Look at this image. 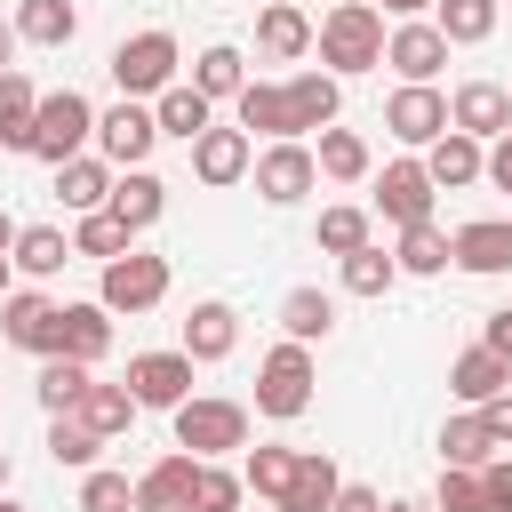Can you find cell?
<instances>
[{"label":"cell","instance_id":"39","mask_svg":"<svg viewBox=\"0 0 512 512\" xmlns=\"http://www.w3.org/2000/svg\"><path fill=\"white\" fill-rule=\"evenodd\" d=\"M192 88H200L208 104H216V96H240V88H248V56H240V48H200Z\"/></svg>","mask_w":512,"mask_h":512},{"label":"cell","instance_id":"58","mask_svg":"<svg viewBox=\"0 0 512 512\" xmlns=\"http://www.w3.org/2000/svg\"><path fill=\"white\" fill-rule=\"evenodd\" d=\"M0 488H8V448H0Z\"/></svg>","mask_w":512,"mask_h":512},{"label":"cell","instance_id":"48","mask_svg":"<svg viewBox=\"0 0 512 512\" xmlns=\"http://www.w3.org/2000/svg\"><path fill=\"white\" fill-rule=\"evenodd\" d=\"M480 512H512V456L480 464Z\"/></svg>","mask_w":512,"mask_h":512},{"label":"cell","instance_id":"37","mask_svg":"<svg viewBox=\"0 0 512 512\" xmlns=\"http://www.w3.org/2000/svg\"><path fill=\"white\" fill-rule=\"evenodd\" d=\"M128 248H136V232H128L112 208H88V216H80V232H72V256H96V264L128 256Z\"/></svg>","mask_w":512,"mask_h":512},{"label":"cell","instance_id":"28","mask_svg":"<svg viewBox=\"0 0 512 512\" xmlns=\"http://www.w3.org/2000/svg\"><path fill=\"white\" fill-rule=\"evenodd\" d=\"M152 120H160V136H184V144H192V136L216 120V104H208L192 80H168V88L152 96Z\"/></svg>","mask_w":512,"mask_h":512},{"label":"cell","instance_id":"22","mask_svg":"<svg viewBox=\"0 0 512 512\" xmlns=\"http://www.w3.org/2000/svg\"><path fill=\"white\" fill-rule=\"evenodd\" d=\"M128 232H144V224H160V208H168V184L152 176V168H120L112 176V200H104Z\"/></svg>","mask_w":512,"mask_h":512},{"label":"cell","instance_id":"30","mask_svg":"<svg viewBox=\"0 0 512 512\" xmlns=\"http://www.w3.org/2000/svg\"><path fill=\"white\" fill-rule=\"evenodd\" d=\"M16 40H32V48H64L72 32H80V8L72 0H16Z\"/></svg>","mask_w":512,"mask_h":512},{"label":"cell","instance_id":"15","mask_svg":"<svg viewBox=\"0 0 512 512\" xmlns=\"http://www.w3.org/2000/svg\"><path fill=\"white\" fill-rule=\"evenodd\" d=\"M448 128H464V136H504V128H512V88L464 80V88L448 96Z\"/></svg>","mask_w":512,"mask_h":512},{"label":"cell","instance_id":"49","mask_svg":"<svg viewBox=\"0 0 512 512\" xmlns=\"http://www.w3.org/2000/svg\"><path fill=\"white\" fill-rule=\"evenodd\" d=\"M480 176H488L496 192H512V128H504V136H488V152H480Z\"/></svg>","mask_w":512,"mask_h":512},{"label":"cell","instance_id":"20","mask_svg":"<svg viewBox=\"0 0 512 512\" xmlns=\"http://www.w3.org/2000/svg\"><path fill=\"white\" fill-rule=\"evenodd\" d=\"M56 352L96 368V360L112 352V312H104V304H64V312H56Z\"/></svg>","mask_w":512,"mask_h":512},{"label":"cell","instance_id":"19","mask_svg":"<svg viewBox=\"0 0 512 512\" xmlns=\"http://www.w3.org/2000/svg\"><path fill=\"white\" fill-rule=\"evenodd\" d=\"M232 344H240V312H232V304L208 296V304L184 312V344H176V352H192V368H200V360H224Z\"/></svg>","mask_w":512,"mask_h":512},{"label":"cell","instance_id":"33","mask_svg":"<svg viewBox=\"0 0 512 512\" xmlns=\"http://www.w3.org/2000/svg\"><path fill=\"white\" fill-rule=\"evenodd\" d=\"M280 328H288V344H320V336L336 328V296H320V288H288V296H280Z\"/></svg>","mask_w":512,"mask_h":512},{"label":"cell","instance_id":"18","mask_svg":"<svg viewBox=\"0 0 512 512\" xmlns=\"http://www.w3.org/2000/svg\"><path fill=\"white\" fill-rule=\"evenodd\" d=\"M424 176H432L440 192H464V184H480V136H464V128H440V136L424 144Z\"/></svg>","mask_w":512,"mask_h":512},{"label":"cell","instance_id":"40","mask_svg":"<svg viewBox=\"0 0 512 512\" xmlns=\"http://www.w3.org/2000/svg\"><path fill=\"white\" fill-rule=\"evenodd\" d=\"M240 496H248V480H240V472H224L216 456H200V464H192V512H240Z\"/></svg>","mask_w":512,"mask_h":512},{"label":"cell","instance_id":"46","mask_svg":"<svg viewBox=\"0 0 512 512\" xmlns=\"http://www.w3.org/2000/svg\"><path fill=\"white\" fill-rule=\"evenodd\" d=\"M328 256H352L368 240V208H320V232H312Z\"/></svg>","mask_w":512,"mask_h":512},{"label":"cell","instance_id":"7","mask_svg":"<svg viewBox=\"0 0 512 512\" xmlns=\"http://www.w3.org/2000/svg\"><path fill=\"white\" fill-rule=\"evenodd\" d=\"M96 144H104V160H112V168H144V160H152V144H160V120H152V104L120 96L112 112H96Z\"/></svg>","mask_w":512,"mask_h":512},{"label":"cell","instance_id":"17","mask_svg":"<svg viewBox=\"0 0 512 512\" xmlns=\"http://www.w3.org/2000/svg\"><path fill=\"white\" fill-rule=\"evenodd\" d=\"M336 488H344L336 456H328V448H296V472H288L280 512H328V504H336Z\"/></svg>","mask_w":512,"mask_h":512},{"label":"cell","instance_id":"44","mask_svg":"<svg viewBox=\"0 0 512 512\" xmlns=\"http://www.w3.org/2000/svg\"><path fill=\"white\" fill-rule=\"evenodd\" d=\"M96 448H104V440H96V432H88L80 416H48V456H56V464L88 472V464H96Z\"/></svg>","mask_w":512,"mask_h":512},{"label":"cell","instance_id":"31","mask_svg":"<svg viewBox=\"0 0 512 512\" xmlns=\"http://www.w3.org/2000/svg\"><path fill=\"white\" fill-rule=\"evenodd\" d=\"M72 416H80L96 440H120V432L136 424V400H128V384H96V376H88V392H80Z\"/></svg>","mask_w":512,"mask_h":512},{"label":"cell","instance_id":"3","mask_svg":"<svg viewBox=\"0 0 512 512\" xmlns=\"http://www.w3.org/2000/svg\"><path fill=\"white\" fill-rule=\"evenodd\" d=\"M256 408L264 416H304L312 408V344H272L264 368H256Z\"/></svg>","mask_w":512,"mask_h":512},{"label":"cell","instance_id":"2","mask_svg":"<svg viewBox=\"0 0 512 512\" xmlns=\"http://www.w3.org/2000/svg\"><path fill=\"white\" fill-rule=\"evenodd\" d=\"M176 448L184 456H232L248 448V408L240 400H176Z\"/></svg>","mask_w":512,"mask_h":512},{"label":"cell","instance_id":"5","mask_svg":"<svg viewBox=\"0 0 512 512\" xmlns=\"http://www.w3.org/2000/svg\"><path fill=\"white\" fill-rule=\"evenodd\" d=\"M160 296H168V256H144V248L112 256L104 280H96V304L104 312H152Z\"/></svg>","mask_w":512,"mask_h":512},{"label":"cell","instance_id":"13","mask_svg":"<svg viewBox=\"0 0 512 512\" xmlns=\"http://www.w3.org/2000/svg\"><path fill=\"white\" fill-rule=\"evenodd\" d=\"M384 64H392L400 80H432V72L448 64V40H440V24H432V16H400V32L384 40Z\"/></svg>","mask_w":512,"mask_h":512},{"label":"cell","instance_id":"53","mask_svg":"<svg viewBox=\"0 0 512 512\" xmlns=\"http://www.w3.org/2000/svg\"><path fill=\"white\" fill-rule=\"evenodd\" d=\"M8 56H16V24H8V16H0V72H16V64H8Z\"/></svg>","mask_w":512,"mask_h":512},{"label":"cell","instance_id":"45","mask_svg":"<svg viewBox=\"0 0 512 512\" xmlns=\"http://www.w3.org/2000/svg\"><path fill=\"white\" fill-rule=\"evenodd\" d=\"M80 512H136V480L88 464V480H80Z\"/></svg>","mask_w":512,"mask_h":512},{"label":"cell","instance_id":"16","mask_svg":"<svg viewBox=\"0 0 512 512\" xmlns=\"http://www.w3.org/2000/svg\"><path fill=\"white\" fill-rule=\"evenodd\" d=\"M448 264H464V272H512V224H496V216H480V224H464V232H448Z\"/></svg>","mask_w":512,"mask_h":512},{"label":"cell","instance_id":"8","mask_svg":"<svg viewBox=\"0 0 512 512\" xmlns=\"http://www.w3.org/2000/svg\"><path fill=\"white\" fill-rule=\"evenodd\" d=\"M248 168H256V192H264L272 208H288V200H304V192L320 184V168H312V144H304V136H280V144H264Z\"/></svg>","mask_w":512,"mask_h":512},{"label":"cell","instance_id":"35","mask_svg":"<svg viewBox=\"0 0 512 512\" xmlns=\"http://www.w3.org/2000/svg\"><path fill=\"white\" fill-rule=\"evenodd\" d=\"M432 24L448 48H480L496 32V0H432Z\"/></svg>","mask_w":512,"mask_h":512},{"label":"cell","instance_id":"47","mask_svg":"<svg viewBox=\"0 0 512 512\" xmlns=\"http://www.w3.org/2000/svg\"><path fill=\"white\" fill-rule=\"evenodd\" d=\"M432 512H480V472L440 464V496H432Z\"/></svg>","mask_w":512,"mask_h":512},{"label":"cell","instance_id":"34","mask_svg":"<svg viewBox=\"0 0 512 512\" xmlns=\"http://www.w3.org/2000/svg\"><path fill=\"white\" fill-rule=\"evenodd\" d=\"M32 112H40V88L24 72H0V144L8 152H32Z\"/></svg>","mask_w":512,"mask_h":512},{"label":"cell","instance_id":"38","mask_svg":"<svg viewBox=\"0 0 512 512\" xmlns=\"http://www.w3.org/2000/svg\"><path fill=\"white\" fill-rule=\"evenodd\" d=\"M80 392H88V360L48 352V360H40V408H48V416H72V408H80Z\"/></svg>","mask_w":512,"mask_h":512},{"label":"cell","instance_id":"14","mask_svg":"<svg viewBox=\"0 0 512 512\" xmlns=\"http://www.w3.org/2000/svg\"><path fill=\"white\" fill-rule=\"evenodd\" d=\"M384 128H392L400 144H432V136L448 128V96H440L432 80H408V88L384 104Z\"/></svg>","mask_w":512,"mask_h":512},{"label":"cell","instance_id":"1","mask_svg":"<svg viewBox=\"0 0 512 512\" xmlns=\"http://www.w3.org/2000/svg\"><path fill=\"white\" fill-rule=\"evenodd\" d=\"M312 48H320V64H328L336 80H344V72H376V64H384V8H376V0H328Z\"/></svg>","mask_w":512,"mask_h":512},{"label":"cell","instance_id":"42","mask_svg":"<svg viewBox=\"0 0 512 512\" xmlns=\"http://www.w3.org/2000/svg\"><path fill=\"white\" fill-rule=\"evenodd\" d=\"M400 272H448V232L424 216V224H400Z\"/></svg>","mask_w":512,"mask_h":512},{"label":"cell","instance_id":"26","mask_svg":"<svg viewBox=\"0 0 512 512\" xmlns=\"http://www.w3.org/2000/svg\"><path fill=\"white\" fill-rule=\"evenodd\" d=\"M192 464L200 456H160L136 480V512H192Z\"/></svg>","mask_w":512,"mask_h":512},{"label":"cell","instance_id":"43","mask_svg":"<svg viewBox=\"0 0 512 512\" xmlns=\"http://www.w3.org/2000/svg\"><path fill=\"white\" fill-rule=\"evenodd\" d=\"M288 472H296V448H248V464H240V480H248L264 504L288 496Z\"/></svg>","mask_w":512,"mask_h":512},{"label":"cell","instance_id":"57","mask_svg":"<svg viewBox=\"0 0 512 512\" xmlns=\"http://www.w3.org/2000/svg\"><path fill=\"white\" fill-rule=\"evenodd\" d=\"M384 512H424V504H384Z\"/></svg>","mask_w":512,"mask_h":512},{"label":"cell","instance_id":"10","mask_svg":"<svg viewBox=\"0 0 512 512\" xmlns=\"http://www.w3.org/2000/svg\"><path fill=\"white\" fill-rule=\"evenodd\" d=\"M128 400H136V408H176V400H192V352H136V360H128Z\"/></svg>","mask_w":512,"mask_h":512},{"label":"cell","instance_id":"32","mask_svg":"<svg viewBox=\"0 0 512 512\" xmlns=\"http://www.w3.org/2000/svg\"><path fill=\"white\" fill-rule=\"evenodd\" d=\"M496 456V432L480 424V408H464V416H448L440 424V464H456V472H480Z\"/></svg>","mask_w":512,"mask_h":512},{"label":"cell","instance_id":"24","mask_svg":"<svg viewBox=\"0 0 512 512\" xmlns=\"http://www.w3.org/2000/svg\"><path fill=\"white\" fill-rule=\"evenodd\" d=\"M232 104H240V128H248V136H272V144L296 136V112H288V88H280V80H248Z\"/></svg>","mask_w":512,"mask_h":512},{"label":"cell","instance_id":"6","mask_svg":"<svg viewBox=\"0 0 512 512\" xmlns=\"http://www.w3.org/2000/svg\"><path fill=\"white\" fill-rule=\"evenodd\" d=\"M112 80H120V96H160V88L176 80V40H168V32L120 40V48H112Z\"/></svg>","mask_w":512,"mask_h":512},{"label":"cell","instance_id":"56","mask_svg":"<svg viewBox=\"0 0 512 512\" xmlns=\"http://www.w3.org/2000/svg\"><path fill=\"white\" fill-rule=\"evenodd\" d=\"M8 272H16V264H8V256H0V296H8Z\"/></svg>","mask_w":512,"mask_h":512},{"label":"cell","instance_id":"9","mask_svg":"<svg viewBox=\"0 0 512 512\" xmlns=\"http://www.w3.org/2000/svg\"><path fill=\"white\" fill-rule=\"evenodd\" d=\"M56 312H64L56 296H40V288H8V296H0V336H8L16 352H40V360H48V352H56Z\"/></svg>","mask_w":512,"mask_h":512},{"label":"cell","instance_id":"27","mask_svg":"<svg viewBox=\"0 0 512 512\" xmlns=\"http://www.w3.org/2000/svg\"><path fill=\"white\" fill-rule=\"evenodd\" d=\"M256 48H264L272 64L304 56V48H312V24H304V8H296V0H264V16H256Z\"/></svg>","mask_w":512,"mask_h":512},{"label":"cell","instance_id":"21","mask_svg":"<svg viewBox=\"0 0 512 512\" xmlns=\"http://www.w3.org/2000/svg\"><path fill=\"white\" fill-rule=\"evenodd\" d=\"M504 384H512V360H504V352H488V344H472V352H456V360H448V392H456L464 408L496 400Z\"/></svg>","mask_w":512,"mask_h":512},{"label":"cell","instance_id":"11","mask_svg":"<svg viewBox=\"0 0 512 512\" xmlns=\"http://www.w3.org/2000/svg\"><path fill=\"white\" fill-rule=\"evenodd\" d=\"M248 160H256V136H248V128H216V120H208V128L192 136V176H200V184H240Z\"/></svg>","mask_w":512,"mask_h":512},{"label":"cell","instance_id":"55","mask_svg":"<svg viewBox=\"0 0 512 512\" xmlns=\"http://www.w3.org/2000/svg\"><path fill=\"white\" fill-rule=\"evenodd\" d=\"M384 8H392V16H424L432 0H384Z\"/></svg>","mask_w":512,"mask_h":512},{"label":"cell","instance_id":"4","mask_svg":"<svg viewBox=\"0 0 512 512\" xmlns=\"http://www.w3.org/2000/svg\"><path fill=\"white\" fill-rule=\"evenodd\" d=\"M88 136H96V104H88L80 88L40 96V112H32V152H40V160H72Z\"/></svg>","mask_w":512,"mask_h":512},{"label":"cell","instance_id":"51","mask_svg":"<svg viewBox=\"0 0 512 512\" xmlns=\"http://www.w3.org/2000/svg\"><path fill=\"white\" fill-rule=\"evenodd\" d=\"M328 512H384V496H376V488H360V480H344Z\"/></svg>","mask_w":512,"mask_h":512},{"label":"cell","instance_id":"36","mask_svg":"<svg viewBox=\"0 0 512 512\" xmlns=\"http://www.w3.org/2000/svg\"><path fill=\"white\" fill-rule=\"evenodd\" d=\"M312 168H320V176H336V184H360V176H368V144H360L352 128H336V120H328V128H320V144H312Z\"/></svg>","mask_w":512,"mask_h":512},{"label":"cell","instance_id":"25","mask_svg":"<svg viewBox=\"0 0 512 512\" xmlns=\"http://www.w3.org/2000/svg\"><path fill=\"white\" fill-rule=\"evenodd\" d=\"M56 200H64L72 216H88V208H104V200H112V160H88V152H72V160H56Z\"/></svg>","mask_w":512,"mask_h":512},{"label":"cell","instance_id":"50","mask_svg":"<svg viewBox=\"0 0 512 512\" xmlns=\"http://www.w3.org/2000/svg\"><path fill=\"white\" fill-rule=\"evenodd\" d=\"M480 424L496 432V448H512V384H504L496 400H480Z\"/></svg>","mask_w":512,"mask_h":512},{"label":"cell","instance_id":"29","mask_svg":"<svg viewBox=\"0 0 512 512\" xmlns=\"http://www.w3.org/2000/svg\"><path fill=\"white\" fill-rule=\"evenodd\" d=\"M8 264H16V272H32V280H56V272L72 264V240H64L56 224H16V248H8Z\"/></svg>","mask_w":512,"mask_h":512},{"label":"cell","instance_id":"12","mask_svg":"<svg viewBox=\"0 0 512 512\" xmlns=\"http://www.w3.org/2000/svg\"><path fill=\"white\" fill-rule=\"evenodd\" d=\"M432 200H440V184L424 176V160H392L384 184H376V216H384V224H424Z\"/></svg>","mask_w":512,"mask_h":512},{"label":"cell","instance_id":"23","mask_svg":"<svg viewBox=\"0 0 512 512\" xmlns=\"http://www.w3.org/2000/svg\"><path fill=\"white\" fill-rule=\"evenodd\" d=\"M288 88V112H296V136H320L328 120H336V104H344V88H336V72H296V80H280Z\"/></svg>","mask_w":512,"mask_h":512},{"label":"cell","instance_id":"41","mask_svg":"<svg viewBox=\"0 0 512 512\" xmlns=\"http://www.w3.org/2000/svg\"><path fill=\"white\" fill-rule=\"evenodd\" d=\"M392 280H400V256H384L376 240H360V248L344 256V288H352V296H384Z\"/></svg>","mask_w":512,"mask_h":512},{"label":"cell","instance_id":"52","mask_svg":"<svg viewBox=\"0 0 512 512\" xmlns=\"http://www.w3.org/2000/svg\"><path fill=\"white\" fill-rule=\"evenodd\" d=\"M480 344H488V352H504V360H512V304H504V312H488V336H480Z\"/></svg>","mask_w":512,"mask_h":512},{"label":"cell","instance_id":"54","mask_svg":"<svg viewBox=\"0 0 512 512\" xmlns=\"http://www.w3.org/2000/svg\"><path fill=\"white\" fill-rule=\"evenodd\" d=\"M8 248H16V216L0 208V256H8Z\"/></svg>","mask_w":512,"mask_h":512},{"label":"cell","instance_id":"59","mask_svg":"<svg viewBox=\"0 0 512 512\" xmlns=\"http://www.w3.org/2000/svg\"><path fill=\"white\" fill-rule=\"evenodd\" d=\"M0 512H24V504H8V496H0Z\"/></svg>","mask_w":512,"mask_h":512}]
</instances>
